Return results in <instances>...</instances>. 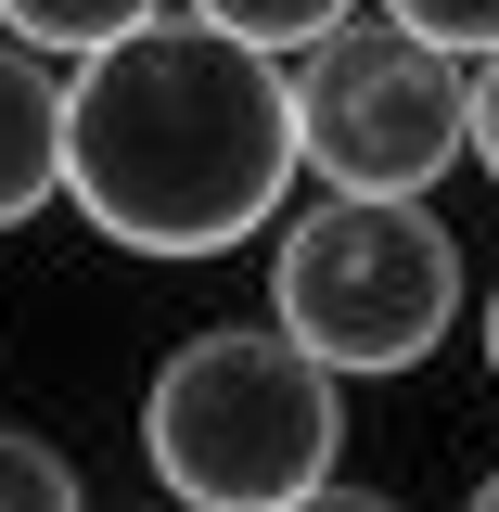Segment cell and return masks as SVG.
I'll use <instances>...</instances> for the list:
<instances>
[{"label":"cell","instance_id":"obj_1","mask_svg":"<svg viewBox=\"0 0 499 512\" xmlns=\"http://www.w3.org/2000/svg\"><path fill=\"white\" fill-rule=\"evenodd\" d=\"M308 180L295 128V64L205 26L154 13L103 52H77V128H64V205L128 256H231L256 244Z\"/></svg>","mask_w":499,"mask_h":512},{"label":"cell","instance_id":"obj_2","mask_svg":"<svg viewBox=\"0 0 499 512\" xmlns=\"http://www.w3.org/2000/svg\"><path fill=\"white\" fill-rule=\"evenodd\" d=\"M333 359L282 320H218L180 333L154 384H141V461L167 500L205 512H295V500H346V397Z\"/></svg>","mask_w":499,"mask_h":512},{"label":"cell","instance_id":"obj_3","mask_svg":"<svg viewBox=\"0 0 499 512\" xmlns=\"http://www.w3.org/2000/svg\"><path fill=\"white\" fill-rule=\"evenodd\" d=\"M269 320L333 372H423L461 333V231L423 192H320L269 244Z\"/></svg>","mask_w":499,"mask_h":512},{"label":"cell","instance_id":"obj_4","mask_svg":"<svg viewBox=\"0 0 499 512\" xmlns=\"http://www.w3.org/2000/svg\"><path fill=\"white\" fill-rule=\"evenodd\" d=\"M295 128L333 192H436L474 154V52H448L372 0L295 52Z\"/></svg>","mask_w":499,"mask_h":512},{"label":"cell","instance_id":"obj_5","mask_svg":"<svg viewBox=\"0 0 499 512\" xmlns=\"http://www.w3.org/2000/svg\"><path fill=\"white\" fill-rule=\"evenodd\" d=\"M64 128H77L64 52H39V39L0 26V231H26V218L64 192Z\"/></svg>","mask_w":499,"mask_h":512},{"label":"cell","instance_id":"obj_6","mask_svg":"<svg viewBox=\"0 0 499 512\" xmlns=\"http://www.w3.org/2000/svg\"><path fill=\"white\" fill-rule=\"evenodd\" d=\"M167 0H0V26L13 39H39V52H103V39H128V26H154Z\"/></svg>","mask_w":499,"mask_h":512},{"label":"cell","instance_id":"obj_7","mask_svg":"<svg viewBox=\"0 0 499 512\" xmlns=\"http://www.w3.org/2000/svg\"><path fill=\"white\" fill-rule=\"evenodd\" d=\"M205 26H231V39H256V52H308V39H333L359 0H192Z\"/></svg>","mask_w":499,"mask_h":512},{"label":"cell","instance_id":"obj_8","mask_svg":"<svg viewBox=\"0 0 499 512\" xmlns=\"http://www.w3.org/2000/svg\"><path fill=\"white\" fill-rule=\"evenodd\" d=\"M0 500L13 512H64L77 500V461H64L52 436H26V423H0Z\"/></svg>","mask_w":499,"mask_h":512},{"label":"cell","instance_id":"obj_9","mask_svg":"<svg viewBox=\"0 0 499 512\" xmlns=\"http://www.w3.org/2000/svg\"><path fill=\"white\" fill-rule=\"evenodd\" d=\"M397 26H423V39H448V52H499V0H384Z\"/></svg>","mask_w":499,"mask_h":512},{"label":"cell","instance_id":"obj_10","mask_svg":"<svg viewBox=\"0 0 499 512\" xmlns=\"http://www.w3.org/2000/svg\"><path fill=\"white\" fill-rule=\"evenodd\" d=\"M474 167L499 180V52H474Z\"/></svg>","mask_w":499,"mask_h":512},{"label":"cell","instance_id":"obj_11","mask_svg":"<svg viewBox=\"0 0 499 512\" xmlns=\"http://www.w3.org/2000/svg\"><path fill=\"white\" fill-rule=\"evenodd\" d=\"M487 384H499V282H487Z\"/></svg>","mask_w":499,"mask_h":512},{"label":"cell","instance_id":"obj_12","mask_svg":"<svg viewBox=\"0 0 499 512\" xmlns=\"http://www.w3.org/2000/svg\"><path fill=\"white\" fill-rule=\"evenodd\" d=\"M474 500H499V461H487V487H474Z\"/></svg>","mask_w":499,"mask_h":512}]
</instances>
